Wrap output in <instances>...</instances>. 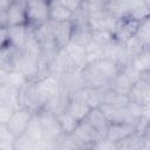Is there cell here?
<instances>
[{
    "instance_id": "cell-1",
    "label": "cell",
    "mask_w": 150,
    "mask_h": 150,
    "mask_svg": "<svg viewBox=\"0 0 150 150\" xmlns=\"http://www.w3.org/2000/svg\"><path fill=\"white\" fill-rule=\"evenodd\" d=\"M36 114H38L41 125H42L43 137L47 143V150L56 149L57 142L64 135V132L60 125V122L57 120V116L47 109H41Z\"/></svg>"
},
{
    "instance_id": "cell-2",
    "label": "cell",
    "mask_w": 150,
    "mask_h": 150,
    "mask_svg": "<svg viewBox=\"0 0 150 150\" xmlns=\"http://www.w3.org/2000/svg\"><path fill=\"white\" fill-rule=\"evenodd\" d=\"M13 69L21 71L29 82H35L40 73V57L19 49L13 61Z\"/></svg>"
},
{
    "instance_id": "cell-3",
    "label": "cell",
    "mask_w": 150,
    "mask_h": 150,
    "mask_svg": "<svg viewBox=\"0 0 150 150\" xmlns=\"http://www.w3.org/2000/svg\"><path fill=\"white\" fill-rule=\"evenodd\" d=\"M25 7L28 25L35 27L50 20V0H25Z\"/></svg>"
},
{
    "instance_id": "cell-4",
    "label": "cell",
    "mask_w": 150,
    "mask_h": 150,
    "mask_svg": "<svg viewBox=\"0 0 150 150\" xmlns=\"http://www.w3.org/2000/svg\"><path fill=\"white\" fill-rule=\"evenodd\" d=\"M34 86H35L36 93H38V95H39V97L43 104V108L50 98H53L54 96L60 94L62 90L59 76L55 74H52V73L36 80L34 82Z\"/></svg>"
},
{
    "instance_id": "cell-5",
    "label": "cell",
    "mask_w": 150,
    "mask_h": 150,
    "mask_svg": "<svg viewBox=\"0 0 150 150\" xmlns=\"http://www.w3.org/2000/svg\"><path fill=\"white\" fill-rule=\"evenodd\" d=\"M71 136L74 137L79 149L81 148H90L91 145L101 137V136L86 120L79 122L77 127L75 128V130L71 132Z\"/></svg>"
},
{
    "instance_id": "cell-6",
    "label": "cell",
    "mask_w": 150,
    "mask_h": 150,
    "mask_svg": "<svg viewBox=\"0 0 150 150\" xmlns=\"http://www.w3.org/2000/svg\"><path fill=\"white\" fill-rule=\"evenodd\" d=\"M128 95L130 102L141 105L150 104V71L142 74L141 79L131 87Z\"/></svg>"
},
{
    "instance_id": "cell-7",
    "label": "cell",
    "mask_w": 150,
    "mask_h": 150,
    "mask_svg": "<svg viewBox=\"0 0 150 150\" xmlns=\"http://www.w3.org/2000/svg\"><path fill=\"white\" fill-rule=\"evenodd\" d=\"M34 114L35 112H33L32 110L21 107L13 112V115L11 116L6 127L18 137V136L22 135L23 132H26L27 127H28L32 117L34 116Z\"/></svg>"
},
{
    "instance_id": "cell-8",
    "label": "cell",
    "mask_w": 150,
    "mask_h": 150,
    "mask_svg": "<svg viewBox=\"0 0 150 150\" xmlns=\"http://www.w3.org/2000/svg\"><path fill=\"white\" fill-rule=\"evenodd\" d=\"M81 76H82V81L84 87L87 88H105L109 87L110 81L93 64H86L82 69H81Z\"/></svg>"
},
{
    "instance_id": "cell-9",
    "label": "cell",
    "mask_w": 150,
    "mask_h": 150,
    "mask_svg": "<svg viewBox=\"0 0 150 150\" xmlns=\"http://www.w3.org/2000/svg\"><path fill=\"white\" fill-rule=\"evenodd\" d=\"M139 22L131 19L130 16H124L122 19H118L116 22V26L112 30L114 40L125 43L130 38H132L138 28Z\"/></svg>"
},
{
    "instance_id": "cell-10",
    "label": "cell",
    "mask_w": 150,
    "mask_h": 150,
    "mask_svg": "<svg viewBox=\"0 0 150 150\" xmlns=\"http://www.w3.org/2000/svg\"><path fill=\"white\" fill-rule=\"evenodd\" d=\"M6 16H7V27L28 25L25 0H14L6 9Z\"/></svg>"
},
{
    "instance_id": "cell-11",
    "label": "cell",
    "mask_w": 150,
    "mask_h": 150,
    "mask_svg": "<svg viewBox=\"0 0 150 150\" xmlns=\"http://www.w3.org/2000/svg\"><path fill=\"white\" fill-rule=\"evenodd\" d=\"M104 57L114 61L121 69L123 67H125L128 63H130V60L127 54L125 45L122 42H118L116 40H112L107 45Z\"/></svg>"
},
{
    "instance_id": "cell-12",
    "label": "cell",
    "mask_w": 150,
    "mask_h": 150,
    "mask_svg": "<svg viewBox=\"0 0 150 150\" xmlns=\"http://www.w3.org/2000/svg\"><path fill=\"white\" fill-rule=\"evenodd\" d=\"M57 76L60 79L62 90L68 93V94L84 87L83 81H82V76H81V69L74 68V69L67 70V71H64Z\"/></svg>"
},
{
    "instance_id": "cell-13",
    "label": "cell",
    "mask_w": 150,
    "mask_h": 150,
    "mask_svg": "<svg viewBox=\"0 0 150 150\" xmlns=\"http://www.w3.org/2000/svg\"><path fill=\"white\" fill-rule=\"evenodd\" d=\"M136 130V125L134 123H129V122H118V123H110L109 128L107 130L105 137L108 139H110L114 143L120 142L121 139L135 134Z\"/></svg>"
},
{
    "instance_id": "cell-14",
    "label": "cell",
    "mask_w": 150,
    "mask_h": 150,
    "mask_svg": "<svg viewBox=\"0 0 150 150\" xmlns=\"http://www.w3.org/2000/svg\"><path fill=\"white\" fill-rule=\"evenodd\" d=\"M26 134L34 142L35 150H47V143H46L45 137H43L42 125H41L40 118H39V116H38L36 112L32 117V120H30V122H29V124L27 127Z\"/></svg>"
},
{
    "instance_id": "cell-15",
    "label": "cell",
    "mask_w": 150,
    "mask_h": 150,
    "mask_svg": "<svg viewBox=\"0 0 150 150\" xmlns=\"http://www.w3.org/2000/svg\"><path fill=\"white\" fill-rule=\"evenodd\" d=\"M8 32V40L9 45L15 47L16 49L22 50L27 39L30 33V26L29 25H19V26H9L7 27Z\"/></svg>"
},
{
    "instance_id": "cell-16",
    "label": "cell",
    "mask_w": 150,
    "mask_h": 150,
    "mask_svg": "<svg viewBox=\"0 0 150 150\" xmlns=\"http://www.w3.org/2000/svg\"><path fill=\"white\" fill-rule=\"evenodd\" d=\"M73 28L74 25L71 21L53 22V36L60 48H64L70 42Z\"/></svg>"
},
{
    "instance_id": "cell-17",
    "label": "cell",
    "mask_w": 150,
    "mask_h": 150,
    "mask_svg": "<svg viewBox=\"0 0 150 150\" xmlns=\"http://www.w3.org/2000/svg\"><path fill=\"white\" fill-rule=\"evenodd\" d=\"M28 82H29L28 79L16 69L13 70L0 69V84H7L18 90H21Z\"/></svg>"
},
{
    "instance_id": "cell-18",
    "label": "cell",
    "mask_w": 150,
    "mask_h": 150,
    "mask_svg": "<svg viewBox=\"0 0 150 150\" xmlns=\"http://www.w3.org/2000/svg\"><path fill=\"white\" fill-rule=\"evenodd\" d=\"M74 68L75 67H74L66 48H60L57 55L55 56V59L49 64V73L55 74V75H61L62 73L70 70V69H74Z\"/></svg>"
},
{
    "instance_id": "cell-19",
    "label": "cell",
    "mask_w": 150,
    "mask_h": 150,
    "mask_svg": "<svg viewBox=\"0 0 150 150\" xmlns=\"http://www.w3.org/2000/svg\"><path fill=\"white\" fill-rule=\"evenodd\" d=\"M86 121L101 135V136H105L107 130L109 128V121L105 117V115L103 114V111L101 110L100 107L97 108H91V110L89 111Z\"/></svg>"
},
{
    "instance_id": "cell-20",
    "label": "cell",
    "mask_w": 150,
    "mask_h": 150,
    "mask_svg": "<svg viewBox=\"0 0 150 150\" xmlns=\"http://www.w3.org/2000/svg\"><path fill=\"white\" fill-rule=\"evenodd\" d=\"M73 33L70 42L80 45L82 47H87L93 40V29L89 23H73Z\"/></svg>"
},
{
    "instance_id": "cell-21",
    "label": "cell",
    "mask_w": 150,
    "mask_h": 150,
    "mask_svg": "<svg viewBox=\"0 0 150 150\" xmlns=\"http://www.w3.org/2000/svg\"><path fill=\"white\" fill-rule=\"evenodd\" d=\"M66 50L74 64L75 68L82 69L87 63V54H86V47H82L80 45H76L74 42H69L66 47Z\"/></svg>"
},
{
    "instance_id": "cell-22",
    "label": "cell",
    "mask_w": 150,
    "mask_h": 150,
    "mask_svg": "<svg viewBox=\"0 0 150 150\" xmlns=\"http://www.w3.org/2000/svg\"><path fill=\"white\" fill-rule=\"evenodd\" d=\"M0 103L8 104L14 109L21 108L20 90L9 87L7 84H0Z\"/></svg>"
},
{
    "instance_id": "cell-23",
    "label": "cell",
    "mask_w": 150,
    "mask_h": 150,
    "mask_svg": "<svg viewBox=\"0 0 150 150\" xmlns=\"http://www.w3.org/2000/svg\"><path fill=\"white\" fill-rule=\"evenodd\" d=\"M91 110V107L83 102V101H79V100H71L69 98V103L67 105V111L79 122L83 121L87 118L89 111Z\"/></svg>"
},
{
    "instance_id": "cell-24",
    "label": "cell",
    "mask_w": 150,
    "mask_h": 150,
    "mask_svg": "<svg viewBox=\"0 0 150 150\" xmlns=\"http://www.w3.org/2000/svg\"><path fill=\"white\" fill-rule=\"evenodd\" d=\"M68 103H69V94L61 90L60 94H57L56 96H54L46 103L43 109H47V110L52 111L53 114L57 115V114L67 110Z\"/></svg>"
},
{
    "instance_id": "cell-25",
    "label": "cell",
    "mask_w": 150,
    "mask_h": 150,
    "mask_svg": "<svg viewBox=\"0 0 150 150\" xmlns=\"http://www.w3.org/2000/svg\"><path fill=\"white\" fill-rule=\"evenodd\" d=\"M93 64L111 82L118 74H120V71H121V68L114 62V61H111V60H109V59H107V57H103V59H101V60H98V61H95V62H93Z\"/></svg>"
},
{
    "instance_id": "cell-26",
    "label": "cell",
    "mask_w": 150,
    "mask_h": 150,
    "mask_svg": "<svg viewBox=\"0 0 150 150\" xmlns=\"http://www.w3.org/2000/svg\"><path fill=\"white\" fill-rule=\"evenodd\" d=\"M74 13L68 8L54 2L50 0V14L49 19L53 22H63V21H71Z\"/></svg>"
},
{
    "instance_id": "cell-27",
    "label": "cell",
    "mask_w": 150,
    "mask_h": 150,
    "mask_svg": "<svg viewBox=\"0 0 150 150\" xmlns=\"http://www.w3.org/2000/svg\"><path fill=\"white\" fill-rule=\"evenodd\" d=\"M105 9L117 20L129 15V6L127 0H110Z\"/></svg>"
},
{
    "instance_id": "cell-28",
    "label": "cell",
    "mask_w": 150,
    "mask_h": 150,
    "mask_svg": "<svg viewBox=\"0 0 150 150\" xmlns=\"http://www.w3.org/2000/svg\"><path fill=\"white\" fill-rule=\"evenodd\" d=\"M130 63L141 73H148L150 71V47L144 48L141 53H138Z\"/></svg>"
},
{
    "instance_id": "cell-29",
    "label": "cell",
    "mask_w": 150,
    "mask_h": 150,
    "mask_svg": "<svg viewBox=\"0 0 150 150\" xmlns=\"http://www.w3.org/2000/svg\"><path fill=\"white\" fill-rule=\"evenodd\" d=\"M105 47L104 45H101L98 42H95L91 40V42L86 47V54H87V63H93L95 61H98L105 56Z\"/></svg>"
},
{
    "instance_id": "cell-30",
    "label": "cell",
    "mask_w": 150,
    "mask_h": 150,
    "mask_svg": "<svg viewBox=\"0 0 150 150\" xmlns=\"http://www.w3.org/2000/svg\"><path fill=\"white\" fill-rule=\"evenodd\" d=\"M134 86V83L129 80V77L121 70L120 74L110 82L109 87L118 93H122V94H129L131 87Z\"/></svg>"
},
{
    "instance_id": "cell-31",
    "label": "cell",
    "mask_w": 150,
    "mask_h": 150,
    "mask_svg": "<svg viewBox=\"0 0 150 150\" xmlns=\"http://www.w3.org/2000/svg\"><path fill=\"white\" fill-rule=\"evenodd\" d=\"M143 145V136L139 132H135L123 139H121L120 142L116 143V148L118 149H142Z\"/></svg>"
},
{
    "instance_id": "cell-32",
    "label": "cell",
    "mask_w": 150,
    "mask_h": 150,
    "mask_svg": "<svg viewBox=\"0 0 150 150\" xmlns=\"http://www.w3.org/2000/svg\"><path fill=\"white\" fill-rule=\"evenodd\" d=\"M16 136L5 125L0 124V150H14Z\"/></svg>"
},
{
    "instance_id": "cell-33",
    "label": "cell",
    "mask_w": 150,
    "mask_h": 150,
    "mask_svg": "<svg viewBox=\"0 0 150 150\" xmlns=\"http://www.w3.org/2000/svg\"><path fill=\"white\" fill-rule=\"evenodd\" d=\"M33 33L40 43L54 38L53 36V22L49 20L48 22H45V23H41L39 26L33 27Z\"/></svg>"
},
{
    "instance_id": "cell-34",
    "label": "cell",
    "mask_w": 150,
    "mask_h": 150,
    "mask_svg": "<svg viewBox=\"0 0 150 150\" xmlns=\"http://www.w3.org/2000/svg\"><path fill=\"white\" fill-rule=\"evenodd\" d=\"M56 116H57V120H59L60 125L64 134H71L79 124V121H76L67 110L57 114Z\"/></svg>"
},
{
    "instance_id": "cell-35",
    "label": "cell",
    "mask_w": 150,
    "mask_h": 150,
    "mask_svg": "<svg viewBox=\"0 0 150 150\" xmlns=\"http://www.w3.org/2000/svg\"><path fill=\"white\" fill-rule=\"evenodd\" d=\"M135 36L142 42L144 47H150V18L139 22Z\"/></svg>"
},
{
    "instance_id": "cell-36",
    "label": "cell",
    "mask_w": 150,
    "mask_h": 150,
    "mask_svg": "<svg viewBox=\"0 0 150 150\" xmlns=\"http://www.w3.org/2000/svg\"><path fill=\"white\" fill-rule=\"evenodd\" d=\"M125 49H127V54H128V57H129V60L131 61L138 53H141L144 48H146V47H144L143 45H142V42L134 35L132 38H130L125 43Z\"/></svg>"
},
{
    "instance_id": "cell-37",
    "label": "cell",
    "mask_w": 150,
    "mask_h": 150,
    "mask_svg": "<svg viewBox=\"0 0 150 150\" xmlns=\"http://www.w3.org/2000/svg\"><path fill=\"white\" fill-rule=\"evenodd\" d=\"M128 16H130L131 19H134V20H136L138 22L150 18V5H149V1L143 4V5H141V6H138L135 9H132L129 13Z\"/></svg>"
},
{
    "instance_id": "cell-38",
    "label": "cell",
    "mask_w": 150,
    "mask_h": 150,
    "mask_svg": "<svg viewBox=\"0 0 150 150\" xmlns=\"http://www.w3.org/2000/svg\"><path fill=\"white\" fill-rule=\"evenodd\" d=\"M14 150H35V144L29 138V136L26 132H23L22 135L16 137Z\"/></svg>"
},
{
    "instance_id": "cell-39",
    "label": "cell",
    "mask_w": 150,
    "mask_h": 150,
    "mask_svg": "<svg viewBox=\"0 0 150 150\" xmlns=\"http://www.w3.org/2000/svg\"><path fill=\"white\" fill-rule=\"evenodd\" d=\"M114 40L111 30H93V41L107 46L110 41Z\"/></svg>"
},
{
    "instance_id": "cell-40",
    "label": "cell",
    "mask_w": 150,
    "mask_h": 150,
    "mask_svg": "<svg viewBox=\"0 0 150 150\" xmlns=\"http://www.w3.org/2000/svg\"><path fill=\"white\" fill-rule=\"evenodd\" d=\"M91 149H100V150H117L116 148V143L111 142L110 139H108L105 136L98 138L93 145H91Z\"/></svg>"
},
{
    "instance_id": "cell-41",
    "label": "cell",
    "mask_w": 150,
    "mask_h": 150,
    "mask_svg": "<svg viewBox=\"0 0 150 150\" xmlns=\"http://www.w3.org/2000/svg\"><path fill=\"white\" fill-rule=\"evenodd\" d=\"M16 109H14L13 107L5 104V103H0V124H7V122L9 121L11 116L13 115V112Z\"/></svg>"
},
{
    "instance_id": "cell-42",
    "label": "cell",
    "mask_w": 150,
    "mask_h": 150,
    "mask_svg": "<svg viewBox=\"0 0 150 150\" xmlns=\"http://www.w3.org/2000/svg\"><path fill=\"white\" fill-rule=\"evenodd\" d=\"M66 8H68L69 11H71L73 13H75L76 11H79L83 4L84 0H52Z\"/></svg>"
},
{
    "instance_id": "cell-43",
    "label": "cell",
    "mask_w": 150,
    "mask_h": 150,
    "mask_svg": "<svg viewBox=\"0 0 150 150\" xmlns=\"http://www.w3.org/2000/svg\"><path fill=\"white\" fill-rule=\"evenodd\" d=\"M149 5H150V0H149Z\"/></svg>"
}]
</instances>
